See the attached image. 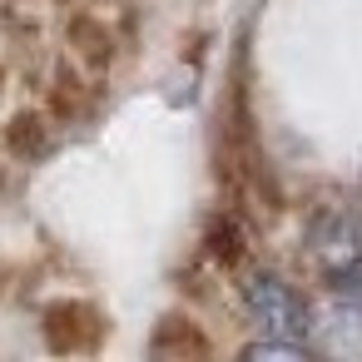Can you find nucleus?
Returning a JSON list of instances; mask_svg holds the SVG:
<instances>
[{"mask_svg":"<svg viewBox=\"0 0 362 362\" xmlns=\"http://www.w3.org/2000/svg\"><path fill=\"white\" fill-rule=\"evenodd\" d=\"M243 303H248V317H253L263 332H273V337L303 342V337L313 332V313H308L303 298H298L283 278H273V273H253L248 288H243Z\"/></svg>","mask_w":362,"mask_h":362,"instance_id":"obj_1","label":"nucleus"}]
</instances>
